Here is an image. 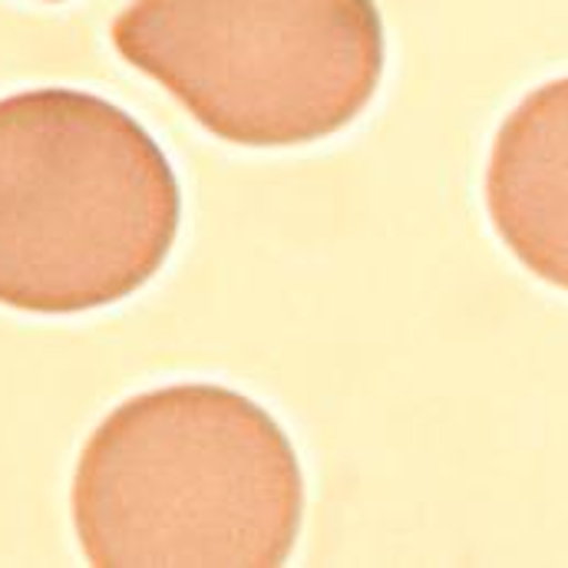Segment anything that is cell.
I'll return each mask as SVG.
<instances>
[{"label": "cell", "instance_id": "cell-1", "mask_svg": "<svg viewBox=\"0 0 568 568\" xmlns=\"http://www.w3.org/2000/svg\"><path fill=\"white\" fill-rule=\"evenodd\" d=\"M304 519L282 424L219 384L130 397L87 439L73 526L97 568H278Z\"/></svg>", "mask_w": 568, "mask_h": 568}, {"label": "cell", "instance_id": "cell-4", "mask_svg": "<svg viewBox=\"0 0 568 568\" xmlns=\"http://www.w3.org/2000/svg\"><path fill=\"white\" fill-rule=\"evenodd\" d=\"M483 202L509 255L539 282L568 291V77L536 87L506 113Z\"/></svg>", "mask_w": 568, "mask_h": 568}, {"label": "cell", "instance_id": "cell-2", "mask_svg": "<svg viewBox=\"0 0 568 568\" xmlns=\"http://www.w3.org/2000/svg\"><path fill=\"white\" fill-rule=\"evenodd\" d=\"M179 225V175L126 110L67 87L0 100L3 307L120 304L162 272Z\"/></svg>", "mask_w": 568, "mask_h": 568}, {"label": "cell", "instance_id": "cell-3", "mask_svg": "<svg viewBox=\"0 0 568 568\" xmlns=\"http://www.w3.org/2000/svg\"><path fill=\"white\" fill-rule=\"evenodd\" d=\"M110 37L202 130L248 149L347 130L387 70L377 0H133Z\"/></svg>", "mask_w": 568, "mask_h": 568}]
</instances>
